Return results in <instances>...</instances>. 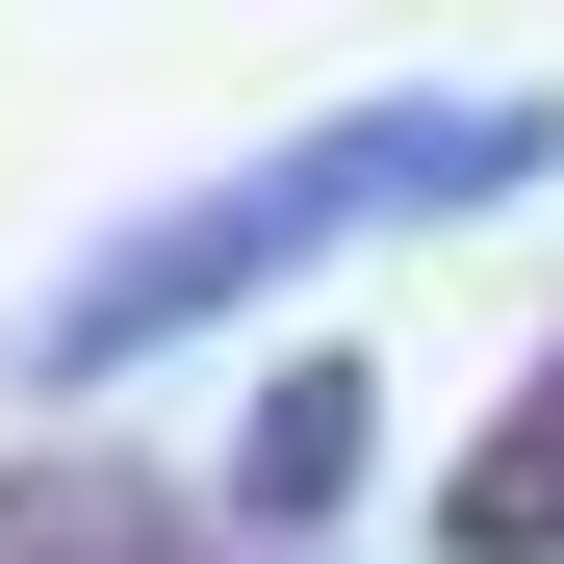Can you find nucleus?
Returning <instances> with one entry per match:
<instances>
[{"label":"nucleus","instance_id":"f257e3e1","mask_svg":"<svg viewBox=\"0 0 564 564\" xmlns=\"http://www.w3.org/2000/svg\"><path fill=\"white\" fill-rule=\"evenodd\" d=\"M539 154H564V104H539V77H462V104H334V129H282V154H231V180H180L154 231H104V257L26 308V386H129V359L231 334L257 282H308V257H359V231L513 206Z\"/></svg>","mask_w":564,"mask_h":564},{"label":"nucleus","instance_id":"f03ea898","mask_svg":"<svg viewBox=\"0 0 564 564\" xmlns=\"http://www.w3.org/2000/svg\"><path fill=\"white\" fill-rule=\"evenodd\" d=\"M436 564H564V334L513 359V411L436 462Z\"/></svg>","mask_w":564,"mask_h":564},{"label":"nucleus","instance_id":"7ed1b4c3","mask_svg":"<svg viewBox=\"0 0 564 564\" xmlns=\"http://www.w3.org/2000/svg\"><path fill=\"white\" fill-rule=\"evenodd\" d=\"M359 462H386V359H282V386H257V436H231V513H257V539H308Z\"/></svg>","mask_w":564,"mask_h":564},{"label":"nucleus","instance_id":"20e7f679","mask_svg":"<svg viewBox=\"0 0 564 564\" xmlns=\"http://www.w3.org/2000/svg\"><path fill=\"white\" fill-rule=\"evenodd\" d=\"M0 564H231V539L129 462H0Z\"/></svg>","mask_w":564,"mask_h":564}]
</instances>
